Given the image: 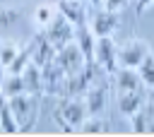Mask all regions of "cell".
Listing matches in <instances>:
<instances>
[{
    "instance_id": "3",
    "label": "cell",
    "mask_w": 154,
    "mask_h": 137,
    "mask_svg": "<svg viewBox=\"0 0 154 137\" xmlns=\"http://www.w3.org/2000/svg\"><path fill=\"white\" fill-rule=\"evenodd\" d=\"M58 62L63 65V70L67 72V77H75V75H82L89 70L91 60L84 55V50L77 46V41H70L67 46H63L58 53H55Z\"/></svg>"
},
{
    "instance_id": "9",
    "label": "cell",
    "mask_w": 154,
    "mask_h": 137,
    "mask_svg": "<svg viewBox=\"0 0 154 137\" xmlns=\"http://www.w3.org/2000/svg\"><path fill=\"white\" fill-rule=\"evenodd\" d=\"M113 89L116 94H125V91H140V89H147L140 79V72L132 70V67H118L113 72Z\"/></svg>"
},
{
    "instance_id": "17",
    "label": "cell",
    "mask_w": 154,
    "mask_h": 137,
    "mask_svg": "<svg viewBox=\"0 0 154 137\" xmlns=\"http://www.w3.org/2000/svg\"><path fill=\"white\" fill-rule=\"evenodd\" d=\"M79 130H82V132H94V135H96V132H108V130H111V125H108L101 115H89Z\"/></svg>"
},
{
    "instance_id": "12",
    "label": "cell",
    "mask_w": 154,
    "mask_h": 137,
    "mask_svg": "<svg viewBox=\"0 0 154 137\" xmlns=\"http://www.w3.org/2000/svg\"><path fill=\"white\" fill-rule=\"evenodd\" d=\"M132 132L137 135H144V132H154V103L147 101L132 118Z\"/></svg>"
},
{
    "instance_id": "16",
    "label": "cell",
    "mask_w": 154,
    "mask_h": 137,
    "mask_svg": "<svg viewBox=\"0 0 154 137\" xmlns=\"http://www.w3.org/2000/svg\"><path fill=\"white\" fill-rule=\"evenodd\" d=\"M55 17H58V12H55V7H53V5H48V2L38 5V7H36V12H34V22H36L38 26H43V29H46Z\"/></svg>"
},
{
    "instance_id": "5",
    "label": "cell",
    "mask_w": 154,
    "mask_h": 137,
    "mask_svg": "<svg viewBox=\"0 0 154 137\" xmlns=\"http://www.w3.org/2000/svg\"><path fill=\"white\" fill-rule=\"evenodd\" d=\"M94 62H96L103 72H108V75H113V72L118 70V46H116V41H113L111 36L96 38Z\"/></svg>"
},
{
    "instance_id": "15",
    "label": "cell",
    "mask_w": 154,
    "mask_h": 137,
    "mask_svg": "<svg viewBox=\"0 0 154 137\" xmlns=\"http://www.w3.org/2000/svg\"><path fill=\"white\" fill-rule=\"evenodd\" d=\"M137 72H140L142 84H144L147 89H154V53H152V50H149V53H147V58L140 62Z\"/></svg>"
},
{
    "instance_id": "11",
    "label": "cell",
    "mask_w": 154,
    "mask_h": 137,
    "mask_svg": "<svg viewBox=\"0 0 154 137\" xmlns=\"http://www.w3.org/2000/svg\"><path fill=\"white\" fill-rule=\"evenodd\" d=\"M84 101H87L89 115H103V111L108 108V87L106 84H89V89L84 91Z\"/></svg>"
},
{
    "instance_id": "10",
    "label": "cell",
    "mask_w": 154,
    "mask_h": 137,
    "mask_svg": "<svg viewBox=\"0 0 154 137\" xmlns=\"http://www.w3.org/2000/svg\"><path fill=\"white\" fill-rule=\"evenodd\" d=\"M58 2V12L63 17H67L75 26H82L89 22V2L87 0H55Z\"/></svg>"
},
{
    "instance_id": "18",
    "label": "cell",
    "mask_w": 154,
    "mask_h": 137,
    "mask_svg": "<svg viewBox=\"0 0 154 137\" xmlns=\"http://www.w3.org/2000/svg\"><path fill=\"white\" fill-rule=\"evenodd\" d=\"M19 55V46H14V43H0V65L7 70L10 67V62L14 60Z\"/></svg>"
},
{
    "instance_id": "4",
    "label": "cell",
    "mask_w": 154,
    "mask_h": 137,
    "mask_svg": "<svg viewBox=\"0 0 154 137\" xmlns=\"http://www.w3.org/2000/svg\"><path fill=\"white\" fill-rule=\"evenodd\" d=\"M89 29L94 31L96 38L101 36H113V31L118 29V12L103 7V5H96V10L89 12Z\"/></svg>"
},
{
    "instance_id": "20",
    "label": "cell",
    "mask_w": 154,
    "mask_h": 137,
    "mask_svg": "<svg viewBox=\"0 0 154 137\" xmlns=\"http://www.w3.org/2000/svg\"><path fill=\"white\" fill-rule=\"evenodd\" d=\"M152 7H154V0H135V12L137 14H144Z\"/></svg>"
},
{
    "instance_id": "8",
    "label": "cell",
    "mask_w": 154,
    "mask_h": 137,
    "mask_svg": "<svg viewBox=\"0 0 154 137\" xmlns=\"http://www.w3.org/2000/svg\"><path fill=\"white\" fill-rule=\"evenodd\" d=\"M149 89H140V91H125V94H116V111L123 115V118H132L147 101Z\"/></svg>"
},
{
    "instance_id": "6",
    "label": "cell",
    "mask_w": 154,
    "mask_h": 137,
    "mask_svg": "<svg viewBox=\"0 0 154 137\" xmlns=\"http://www.w3.org/2000/svg\"><path fill=\"white\" fill-rule=\"evenodd\" d=\"M149 50H152V48H149L142 38H130V41H125V43L118 48V67H132V70H137L140 62L147 58Z\"/></svg>"
},
{
    "instance_id": "19",
    "label": "cell",
    "mask_w": 154,
    "mask_h": 137,
    "mask_svg": "<svg viewBox=\"0 0 154 137\" xmlns=\"http://www.w3.org/2000/svg\"><path fill=\"white\" fill-rule=\"evenodd\" d=\"M130 2H132V0H103V7H108V10H113V12L120 14Z\"/></svg>"
},
{
    "instance_id": "22",
    "label": "cell",
    "mask_w": 154,
    "mask_h": 137,
    "mask_svg": "<svg viewBox=\"0 0 154 137\" xmlns=\"http://www.w3.org/2000/svg\"><path fill=\"white\" fill-rule=\"evenodd\" d=\"M91 5H103V0H89Z\"/></svg>"
},
{
    "instance_id": "1",
    "label": "cell",
    "mask_w": 154,
    "mask_h": 137,
    "mask_svg": "<svg viewBox=\"0 0 154 137\" xmlns=\"http://www.w3.org/2000/svg\"><path fill=\"white\" fill-rule=\"evenodd\" d=\"M55 120L67 130H79L84 125V120L89 118V108H87V101L84 96H63L58 103H55Z\"/></svg>"
},
{
    "instance_id": "2",
    "label": "cell",
    "mask_w": 154,
    "mask_h": 137,
    "mask_svg": "<svg viewBox=\"0 0 154 137\" xmlns=\"http://www.w3.org/2000/svg\"><path fill=\"white\" fill-rule=\"evenodd\" d=\"M10 108L19 123V132H29L38 118V96L34 91H24L10 99Z\"/></svg>"
},
{
    "instance_id": "14",
    "label": "cell",
    "mask_w": 154,
    "mask_h": 137,
    "mask_svg": "<svg viewBox=\"0 0 154 137\" xmlns=\"http://www.w3.org/2000/svg\"><path fill=\"white\" fill-rule=\"evenodd\" d=\"M24 91H29V89H26V82H24V75H14V72H10V75L5 77L2 94H5L7 99H12V96L24 94Z\"/></svg>"
},
{
    "instance_id": "21",
    "label": "cell",
    "mask_w": 154,
    "mask_h": 137,
    "mask_svg": "<svg viewBox=\"0 0 154 137\" xmlns=\"http://www.w3.org/2000/svg\"><path fill=\"white\" fill-rule=\"evenodd\" d=\"M5 77H7V72H5V67L0 65V91H2V84H5Z\"/></svg>"
},
{
    "instance_id": "13",
    "label": "cell",
    "mask_w": 154,
    "mask_h": 137,
    "mask_svg": "<svg viewBox=\"0 0 154 137\" xmlns=\"http://www.w3.org/2000/svg\"><path fill=\"white\" fill-rule=\"evenodd\" d=\"M0 132L2 135H14V132H19V123H17V118H14V113H12V108H10V99L0 91Z\"/></svg>"
},
{
    "instance_id": "7",
    "label": "cell",
    "mask_w": 154,
    "mask_h": 137,
    "mask_svg": "<svg viewBox=\"0 0 154 137\" xmlns=\"http://www.w3.org/2000/svg\"><path fill=\"white\" fill-rule=\"evenodd\" d=\"M46 38L55 46V50H60L63 46H67L70 41H75V24L67 19V17H63L60 12H58V17L46 26Z\"/></svg>"
}]
</instances>
